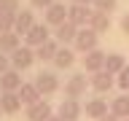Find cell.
Instances as JSON below:
<instances>
[{
	"label": "cell",
	"mask_w": 129,
	"mask_h": 121,
	"mask_svg": "<svg viewBox=\"0 0 129 121\" xmlns=\"http://www.w3.org/2000/svg\"><path fill=\"white\" fill-rule=\"evenodd\" d=\"M89 27H91L97 35L108 32V30H110V14H100V11H94V16H91V24H89Z\"/></svg>",
	"instance_id": "23"
},
{
	"label": "cell",
	"mask_w": 129,
	"mask_h": 121,
	"mask_svg": "<svg viewBox=\"0 0 129 121\" xmlns=\"http://www.w3.org/2000/svg\"><path fill=\"white\" fill-rule=\"evenodd\" d=\"M83 113H86L89 118H94V121H100V118H105L108 113H110V108H108V102H105L102 97H91L86 105H83Z\"/></svg>",
	"instance_id": "12"
},
{
	"label": "cell",
	"mask_w": 129,
	"mask_h": 121,
	"mask_svg": "<svg viewBox=\"0 0 129 121\" xmlns=\"http://www.w3.org/2000/svg\"><path fill=\"white\" fill-rule=\"evenodd\" d=\"M105 51H100V48H94V51H89V54L81 56V65H83V73H102L105 70Z\"/></svg>",
	"instance_id": "7"
},
{
	"label": "cell",
	"mask_w": 129,
	"mask_h": 121,
	"mask_svg": "<svg viewBox=\"0 0 129 121\" xmlns=\"http://www.w3.org/2000/svg\"><path fill=\"white\" fill-rule=\"evenodd\" d=\"M118 8V0H94V11L100 14H113Z\"/></svg>",
	"instance_id": "25"
},
{
	"label": "cell",
	"mask_w": 129,
	"mask_h": 121,
	"mask_svg": "<svg viewBox=\"0 0 129 121\" xmlns=\"http://www.w3.org/2000/svg\"><path fill=\"white\" fill-rule=\"evenodd\" d=\"M73 62H75V51H73L70 46H62L59 51H56V56H54V65L59 67V70H67V67H73Z\"/></svg>",
	"instance_id": "20"
},
{
	"label": "cell",
	"mask_w": 129,
	"mask_h": 121,
	"mask_svg": "<svg viewBox=\"0 0 129 121\" xmlns=\"http://www.w3.org/2000/svg\"><path fill=\"white\" fill-rule=\"evenodd\" d=\"M59 48H62V46L51 38V40H46L43 46L35 48V59H38V62H54V56H56V51H59Z\"/></svg>",
	"instance_id": "18"
},
{
	"label": "cell",
	"mask_w": 129,
	"mask_h": 121,
	"mask_svg": "<svg viewBox=\"0 0 129 121\" xmlns=\"http://www.w3.org/2000/svg\"><path fill=\"white\" fill-rule=\"evenodd\" d=\"M124 67H126V59H124V54H108V56H105V70L110 73V75H118Z\"/></svg>",
	"instance_id": "22"
},
{
	"label": "cell",
	"mask_w": 129,
	"mask_h": 121,
	"mask_svg": "<svg viewBox=\"0 0 129 121\" xmlns=\"http://www.w3.org/2000/svg\"><path fill=\"white\" fill-rule=\"evenodd\" d=\"M81 113H83V105L78 102V100H70V97H64L62 102H59V110H56V116L64 121H78Z\"/></svg>",
	"instance_id": "9"
},
{
	"label": "cell",
	"mask_w": 129,
	"mask_h": 121,
	"mask_svg": "<svg viewBox=\"0 0 129 121\" xmlns=\"http://www.w3.org/2000/svg\"><path fill=\"white\" fill-rule=\"evenodd\" d=\"M97 43H100V35H97L91 27H83V30H78V38H75V51H78L81 56L83 54H89V51H94L97 48Z\"/></svg>",
	"instance_id": "2"
},
{
	"label": "cell",
	"mask_w": 129,
	"mask_h": 121,
	"mask_svg": "<svg viewBox=\"0 0 129 121\" xmlns=\"http://www.w3.org/2000/svg\"><path fill=\"white\" fill-rule=\"evenodd\" d=\"M121 32H124V35H129V14H124V16H121Z\"/></svg>",
	"instance_id": "30"
},
{
	"label": "cell",
	"mask_w": 129,
	"mask_h": 121,
	"mask_svg": "<svg viewBox=\"0 0 129 121\" xmlns=\"http://www.w3.org/2000/svg\"><path fill=\"white\" fill-rule=\"evenodd\" d=\"M0 97H3V92H0Z\"/></svg>",
	"instance_id": "34"
},
{
	"label": "cell",
	"mask_w": 129,
	"mask_h": 121,
	"mask_svg": "<svg viewBox=\"0 0 129 121\" xmlns=\"http://www.w3.org/2000/svg\"><path fill=\"white\" fill-rule=\"evenodd\" d=\"M16 48H22V35H16V32H3V35H0V54L11 56Z\"/></svg>",
	"instance_id": "17"
},
{
	"label": "cell",
	"mask_w": 129,
	"mask_h": 121,
	"mask_svg": "<svg viewBox=\"0 0 129 121\" xmlns=\"http://www.w3.org/2000/svg\"><path fill=\"white\" fill-rule=\"evenodd\" d=\"M124 121H129V118H124Z\"/></svg>",
	"instance_id": "35"
},
{
	"label": "cell",
	"mask_w": 129,
	"mask_h": 121,
	"mask_svg": "<svg viewBox=\"0 0 129 121\" xmlns=\"http://www.w3.org/2000/svg\"><path fill=\"white\" fill-rule=\"evenodd\" d=\"M110 113H113V116H118L121 121H124V118H129V94L116 97V100L110 102Z\"/></svg>",
	"instance_id": "21"
},
{
	"label": "cell",
	"mask_w": 129,
	"mask_h": 121,
	"mask_svg": "<svg viewBox=\"0 0 129 121\" xmlns=\"http://www.w3.org/2000/svg\"><path fill=\"white\" fill-rule=\"evenodd\" d=\"M16 94H19V100H22V105H27V108H30V105H35V102H40V100H43V97H40V92H38V86H35V83H24V86L19 89V92H16Z\"/></svg>",
	"instance_id": "19"
},
{
	"label": "cell",
	"mask_w": 129,
	"mask_h": 121,
	"mask_svg": "<svg viewBox=\"0 0 129 121\" xmlns=\"http://www.w3.org/2000/svg\"><path fill=\"white\" fill-rule=\"evenodd\" d=\"M35 86H38L40 97L46 100L48 94H54V92H59V78H56V73H48V70H40L38 75H35V81H32Z\"/></svg>",
	"instance_id": "1"
},
{
	"label": "cell",
	"mask_w": 129,
	"mask_h": 121,
	"mask_svg": "<svg viewBox=\"0 0 129 121\" xmlns=\"http://www.w3.org/2000/svg\"><path fill=\"white\" fill-rule=\"evenodd\" d=\"M51 116H54V110H51V102L48 100H40V102L27 108V121H48Z\"/></svg>",
	"instance_id": "13"
},
{
	"label": "cell",
	"mask_w": 129,
	"mask_h": 121,
	"mask_svg": "<svg viewBox=\"0 0 129 121\" xmlns=\"http://www.w3.org/2000/svg\"><path fill=\"white\" fill-rule=\"evenodd\" d=\"M14 19H16V14L0 11V35H3V32H14Z\"/></svg>",
	"instance_id": "24"
},
{
	"label": "cell",
	"mask_w": 129,
	"mask_h": 121,
	"mask_svg": "<svg viewBox=\"0 0 129 121\" xmlns=\"http://www.w3.org/2000/svg\"><path fill=\"white\" fill-rule=\"evenodd\" d=\"M8 70H11V59L6 54H0V75H6Z\"/></svg>",
	"instance_id": "29"
},
{
	"label": "cell",
	"mask_w": 129,
	"mask_h": 121,
	"mask_svg": "<svg viewBox=\"0 0 129 121\" xmlns=\"http://www.w3.org/2000/svg\"><path fill=\"white\" fill-rule=\"evenodd\" d=\"M70 3H73V6H91V8H94V0H70Z\"/></svg>",
	"instance_id": "31"
},
{
	"label": "cell",
	"mask_w": 129,
	"mask_h": 121,
	"mask_svg": "<svg viewBox=\"0 0 129 121\" xmlns=\"http://www.w3.org/2000/svg\"><path fill=\"white\" fill-rule=\"evenodd\" d=\"M67 11H70V6H64V3H59L56 0L54 6H48L46 8V14H43V22L48 24V27H59V24H64L67 22Z\"/></svg>",
	"instance_id": "4"
},
{
	"label": "cell",
	"mask_w": 129,
	"mask_h": 121,
	"mask_svg": "<svg viewBox=\"0 0 129 121\" xmlns=\"http://www.w3.org/2000/svg\"><path fill=\"white\" fill-rule=\"evenodd\" d=\"M24 38H27V46H30V48H38V46H43L46 40H51L54 35L48 32V24L46 22H35V24H32V30L27 32Z\"/></svg>",
	"instance_id": "6"
},
{
	"label": "cell",
	"mask_w": 129,
	"mask_h": 121,
	"mask_svg": "<svg viewBox=\"0 0 129 121\" xmlns=\"http://www.w3.org/2000/svg\"><path fill=\"white\" fill-rule=\"evenodd\" d=\"M48 121H64V118H59V116H51V118H48Z\"/></svg>",
	"instance_id": "33"
},
{
	"label": "cell",
	"mask_w": 129,
	"mask_h": 121,
	"mask_svg": "<svg viewBox=\"0 0 129 121\" xmlns=\"http://www.w3.org/2000/svg\"><path fill=\"white\" fill-rule=\"evenodd\" d=\"M75 38H78V27L73 22H64L54 30V40L59 46H70V43H75Z\"/></svg>",
	"instance_id": "11"
},
{
	"label": "cell",
	"mask_w": 129,
	"mask_h": 121,
	"mask_svg": "<svg viewBox=\"0 0 129 121\" xmlns=\"http://www.w3.org/2000/svg\"><path fill=\"white\" fill-rule=\"evenodd\" d=\"M116 83L121 86V92H124V94H129V65H126V67H124V70L118 73V78H116Z\"/></svg>",
	"instance_id": "27"
},
{
	"label": "cell",
	"mask_w": 129,
	"mask_h": 121,
	"mask_svg": "<svg viewBox=\"0 0 129 121\" xmlns=\"http://www.w3.org/2000/svg\"><path fill=\"white\" fill-rule=\"evenodd\" d=\"M100 121H121L118 116H113V113H108V116H105V118H100Z\"/></svg>",
	"instance_id": "32"
},
{
	"label": "cell",
	"mask_w": 129,
	"mask_h": 121,
	"mask_svg": "<svg viewBox=\"0 0 129 121\" xmlns=\"http://www.w3.org/2000/svg\"><path fill=\"white\" fill-rule=\"evenodd\" d=\"M91 86L86 78V73H75V75H70L67 78V83H64V94L70 97V100H78V97L86 94V89Z\"/></svg>",
	"instance_id": "3"
},
{
	"label": "cell",
	"mask_w": 129,
	"mask_h": 121,
	"mask_svg": "<svg viewBox=\"0 0 129 121\" xmlns=\"http://www.w3.org/2000/svg\"><path fill=\"white\" fill-rule=\"evenodd\" d=\"M32 24H35V16H32V11H19L16 14V19H14V32L16 35H27V32L32 30Z\"/></svg>",
	"instance_id": "16"
},
{
	"label": "cell",
	"mask_w": 129,
	"mask_h": 121,
	"mask_svg": "<svg viewBox=\"0 0 129 121\" xmlns=\"http://www.w3.org/2000/svg\"><path fill=\"white\" fill-rule=\"evenodd\" d=\"M91 16H94V8H91V6H70L67 22H73L78 30H83V27L91 24Z\"/></svg>",
	"instance_id": "5"
},
{
	"label": "cell",
	"mask_w": 129,
	"mask_h": 121,
	"mask_svg": "<svg viewBox=\"0 0 129 121\" xmlns=\"http://www.w3.org/2000/svg\"><path fill=\"white\" fill-rule=\"evenodd\" d=\"M54 3H56V0H30V6L32 8H40V11H46V8L54 6Z\"/></svg>",
	"instance_id": "28"
},
{
	"label": "cell",
	"mask_w": 129,
	"mask_h": 121,
	"mask_svg": "<svg viewBox=\"0 0 129 121\" xmlns=\"http://www.w3.org/2000/svg\"><path fill=\"white\" fill-rule=\"evenodd\" d=\"M22 86H24L22 73H19V70H14V67H11L6 75H0V92H19Z\"/></svg>",
	"instance_id": "14"
},
{
	"label": "cell",
	"mask_w": 129,
	"mask_h": 121,
	"mask_svg": "<svg viewBox=\"0 0 129 121\" xmlns=\"http://www.w3.org/2000/svg\"><path fill=\"white\" fill-rule=\"evenodd\" d=\"M0 11L19 14V11H22V0H0Z\"/></svg>",
	"instance_id": "26"
},
{
	"label": "cell",
	"mask_w": 129,
	"mask_h": 121,
	"mask_svg": "<svg viewBox=\"0 0 129 121\" xmlns=\"http://www.w3.org/2000/svg\"><path fill=\"white\" fill-rule=\"evenodd\" d=\"M0 110L6 113V116H16V113L22 110L19 94H16V92H3V97H0Z\"/></svg>",
	"instance_id": "15"
},
{
	"label": "cell",
	"mask_w": 129,
	"mask_h": 121,
	"mask_svg": "<svg viewBox=\"0 0 129 121\" xmlns=\"http://www.w3.org/2000/svg\"><path fill=\"white\" fill-rule=\"evenodd\" d=\"M8 59H11V67H14V70H27V67H30L32 62H35V48H30V46H22V48H16L14 54L8 56Z\"/></svg>",
	"instance_id": "8"
},
{
	"label": "cell",
	"mask_w": 129,
	"mask_h": 121,
	"mask_svg": "<svg viewBox=\"0 0 129 121\" xmlns=\"http://www.w3.org/2000/svg\"><path fill=\"white\" fill-rule=\"evenodd\" d=\"M89 83H91V89H94L97 94H105V92H110V89L116 86V75H110L108 70H102V73L89 75Z\"/></svg>",
	"instance_id": "10"
}]
</instances>
